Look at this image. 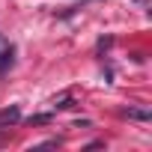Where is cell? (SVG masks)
I'll list each match as a JSON object with an SVG mask.
<instances>
[{"label": "cell", "instance_id": "cell-1", "mask_svg": "<svg viewBox=\"0 0 152 152\" xmlns=\"http://www.w3.org/2000/svg\"><path fill=\"white\" fill-rule=\"evenodd\" d=\"M15 63V45L6 39V36H0V75H6Z\"/></svg>", "mask_w": 152, "mask_h": 152}, {"label": "cell", "instance_id": "cell-2", "mask_svg": "<svg viewBox=\"0 0 152 152\" xmlns=\"http://www.w3.org/2000/svg\"><path fill=\"white\" fill-rule=\"evenodd\" d=\"M21 119V110L12 104V107H3V110H0V128H3V125H15Z\"/></svg>", "mask_w": 152, "mask_h": 152}, {"label": "cell", "instance_id": "cell-3", "mask_svg": "<svg viewBox=\"0 0 152 152\" xmlns=\"http://www.w3.org/2000/svg\"><path fill=\"white\" fill-rule=\"evenodd\" d=\"M122 116H128V119H140V122H149V119H152L149 107H125Z\"/></svg>", "mask_w": 152, "mask_h": 152}, {"label": "cell", "instance_id": "cell-4", "mask_svg": "<svg viewBox=\"0 0 152 152\" xmlns=\"http://www.w3.org/2000/svg\"><path fill=\"white\" fill-rule=\"evenodd\" d=\"M27 122H30V125H48V122H51V113H36V116H30Z\"/></svg>", "mask_w": 152, "mask_h": 152}, {"label": "cell", "instance_id": "cell-5", "mask_svg": "<svg viewBox=\"0 0 152 152\" xmlns=\"http://www.w3.org/2000/svg\"><path fill=\"white\" fill-rule=\"evenodd\" d=\"M54 104H57V107H60V110H69V107H75V99H69V96H63V99H60V102H57V99H54Z\"/></svg>", "mask_w": 152, "mask_h": 152}, {"label": "cell", "instance_id": "cell-6", "mask_svg": "<svg viewBox=\"0 0 152 152\" xmlns=\"http://www.w3.org/2000/svg\"><path fill=\"white\" fill-rule=\"evenodd\" d=\"M102 146H104V140H93V143H87L84 149H102Z\"/></svg>", "mask_w": 152, "mask_h": 152}, {"label": "cell", "instance_id": "cell-7", "mask_svg": "<svg viewBox=\"0 0 152 152\" xmlns=\"http://www.w3.org/2000/svg\"><path fill=\"white\" fill-rule=\"evenodd\" d=\"M140 3H146V0H140Z\"/></svg>", "mask_w": 152, "mask_h": 152}]
</instances>
